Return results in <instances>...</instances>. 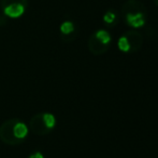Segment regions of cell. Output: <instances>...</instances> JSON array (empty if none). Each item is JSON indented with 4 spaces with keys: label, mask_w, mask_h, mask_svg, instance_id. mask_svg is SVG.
Returning a JSON list of instances; mask_svg holds the SVG:
<instances>
[{
    "label": "cell",
    "mask_w": 158,
    "mask_h": 158,
    "mask_svg": "<svg viewBox=\"0 0 158 158\" xmlns=\"http://www.w3.org/2000/svg\"><path fill=\"white\" fill-rule=\"evenodd\" d=\"M56 124L54 115L50 113L37 114L31 117L29 121V128L35 134L44 135L48 134Z\"/></svg>",
    "instance_id": "1"
},
{
    "label": "cell",
    "mask_w": 158,
    "mask_h": 158,
    "mask_svg": "<svg viewBox=\"0 0 158 158\" xmlns=\"http://www.w3.org/2000/svg\"><path fill=\"white\" fill-rule=\"evenodd\" d=\"M19 121L17 118H11L8 119L0 126V140L6 145H17L22 143V140L17 139L14 134V126Z\"/></svg>",
    "instance_id": "2"
},
{
    "label": "cell",
    "mask_w": 158,
    "mask_h": 158,
    "mask_svg": "<svg viewBox=\"0 0 158 158\" xmlns=\"http://www.w3.org/2000/svg\"><path fill=\"white\" fill-rule=\"evenodd\" d=\"M26 7H24L23 4H10V6H6V8L2 9V12H3L4 16H8L10 19H17V17L22 16V15L25 13Z\"/></svg>",
    "instance_id": "3"
},
{
    "label": "cell",
    "mask_w": 158,
    "mask_h": 158,
    "mask_svg": "<svg viewBox=\"0 0 158 158\" xmlns=\"http://www.w3.org/2000/svg\"><path fill=\"white\" fill-rule=\"evenodd\" d=\"M126 22L130 26L135 28H139L144 25L145 20H144L143 12H128L126 13Z\"/></svg>",
    "instance_id": "4"
},
{
    "label": "cell",
    "mask_w": 158,
    "mask_h": 158,
    "mask_svg": "<svg viewBox=\"0 0 158 158\" xmlns=\"http://www.w3.org/2000/svg\"><path fill=\"white\" fill-rule=\"evenodd\" d=\"M13 130H14L15 137H16L17 139L22 140V141H24V139H25L28 134V127L26 126L24 122H22L21 120H19V121L15 124Z\"/></svg>",
    "instance_id": "5"
},
{
    "label": "cell",
    "mask_w": 158,
    "mask_h": 158,
    "mask_svg": "<svg viewBox=\"0 0 158 158\" xmlns=\"http://www.w3.org/2000/svg\"><path fill=\"white\" fill-rule=\"evenodd\" d=\"M94 36L98 40H99L101 43L106 44V46L111 41L110 34H109V33L106 32V30H104V29H100V30H98V32H96L95 34H94Z\"/></svg>",
    "instance_id": "6"
},
{
    "label": "cell",
    "mask_w": 158,
    "mask_h": 158,
    "mask_svg": "<svg viewBox=\"0 0 158 158\" xmlns=\"http://www.w3.org/2000/svg\"><path fill=\"white\" fill-rule=\"evenodd\" d=\"M74 32V24L70 21L64 22L60 25V33L63 34V36H67V35H70Z\"/></svg>",
    "instance_id": "7"
},
{
    "label": "cell",
    "mask_w": 158,
    "mask_h": 158,
    "mask_svg": "<svg viewBox=\"0 0 158 158\" xmlns=\"http://www.w3.org/2000/svg\"><path fill=\"white\" fill-rule=\"evenodd\" d=\"M23 4L24 7L27 8L28 7V0H1L0 1V6L1 9L6 8V6H10V4Z\"/></svg>",
    "instance_id": "8"
},
{
    "label": "cell",
    "mask_w": 158,
    "mask_h": 158,
    "mask_svg": "<svg viewBox=\"0 0 158 158\" xmlns=\"http://www.w3.org/2000/svg\"><path fill=\"white\" fill-rule=\"evenodd\" d=\"M118 48L121 49L124 52H127V51L130 50V43H129L128 39H127L126 36L121 37L118 40Z\"/></svg>",
    "instance_id": "9"
},
{
    "label": "cell",
    "mask_w": 158,
    "mask_h": 158,
    "mask_svg": "<svg viewBox=\"0 0 158 158\" xmlns=\"http://www.w3.org/2000/svg\"><path fill=\"white\" fill-rule=\"evenodd\" d=\"M115 19H116V15H115V13L112 12V11H108V12L103 15V21L106 22V24H112L113 22L115 21Z\"/></svg>",
    "instance_id": "10"
},
{
    "label": "cell",
    "mask_w": 158,
    "mask_h": 158,
    "mask_svg": "<svg viewBox=\"0 0 158 158\" xmlns=\"http://www.w3.org/2000/svg\"><path fill=\"white\" fill-rule=\"evenodd\" d=\"M28 158H44V156L42 155V153H40V152H35V153H32L31 155H30Z\"/></svg>",
    "instance_id": "11"
},
{
    "label": "cell",
    "mask_w": 158,
    "mask_h": 158,
    "mask_svg": "<svg viewBox=\"0 0 158 158\" xmlns=\"http://www.w3.org/2000/svg\"><path fill=\"white\" fill-rule=\"evenodd\" d=\"M154 2L156 3V6H158V0H154Z\"/></svg>",
    "instance_id": "12"
}]
</instances>
